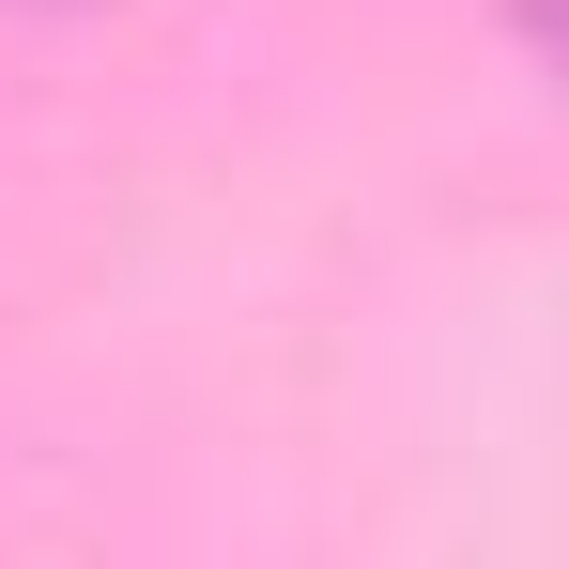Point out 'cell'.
I'll use <instances>...</instances> for the list:
<instances>
[{
  "instance_id": "obj_1",
  "label": "cell",
  "mask_w": 569,
  "mask_h": 569,
  "mask_svg": "<svg viewBox=\"0 0 569 569\" xmlns=\"http://www.w3.org/2000/svg\"><path fill=\"white\" fill-rule=\"evenodd\" d=\"M523 16H539V31H555V47H569V0H523Z\"/></svg>"
}]
</instances>
